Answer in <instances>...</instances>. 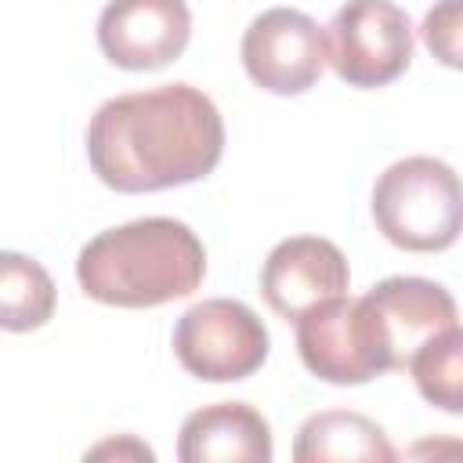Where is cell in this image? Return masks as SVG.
Here are the masks:
<instances>
[{"label": "cell", "instance_id": "obj_16", "mask_svg": "<svg viewBox=\"0 0 463 463\" xmlns=\"http://www.w3.org/2000/svg\"><path fill=\"white\" fill-rule=\"evenodd\" d=\"M101 456H134V459H152V449L134 441V438H123V441H101L98 449H90V459H101Z\"/></svg>", "mask_w": 463, "mask_h": 463}, {"label": "cell", "instance_id": "obj_15", "mask_svg": "<svg viewBox=\"0 0 463 463\" xmlns=\"http://www.w3.org/2000/svg\"><path fill=\"white\" fill-rule=\"evenodd\" d=\"M463 0H441L438 7L427 11L423 18V43L430 47L434 58H441L449 69H459V25H463Z\"/></svg>", "mask_w": 463, "mask_h": 463}, {"label": "cell", "instance_id": "obj_1", "mask_svg": "<svg viewBox=\"0 0 463 463\" xmlns=\"http://www.w3.org/2000/svg\"><path fill=\"white\" fill-rule=\"evenodd\" d=\"M224 152V119L192 83L109 98L87 127V159L101 184L141 195L206 177Z\"/></svg>", "mask_w": 463, "mask_h": 463}, {"label": "cell", "instance_id": "obj_13", "mask_svg": "<svg viewBox=\"0 0 463 463\" xmlns=\"http://www.w3.org/2000/svg\"><path fill=\"white\" fill-rule=\"evenodd\" d=\"M58 304L54 279L25 253L0 250V329L29 333L51 322Z\"/></svg>", "mask_w": 463, "mask_h": 463}, {"label": "cell", "instance_id": "obj_7", "mask_svg": "<svg viewBox=\"0 0 463 463\" xmlns=\"http://www.w3.org/2000/svg\"><path fill=\"white\" fill-rule=\"evenodd\" d=\"M242 69L271 94H304L326 69V29L293 7L257 14L242 33Z\"/></svg>", "mask_w": 463, "mask_h": 463}, {"label": "cell", "instance_id": "obj_2", "mask_svg": "<svg viewBox=\"0 0 463 463\" xmlns=\"http://www.w3.org/2000/svg\"><path fill=\"white\" fill-rule=\"evenodd\" d=\"M206 250L174 217H141L98 232L76 257L80 289L109 307H159L199 289Z\"/></svg>", "mask_w": 463, "mask_h": 463}, {"label": "cell", "instance_id": "obj_14", "mask_svg": "<svg viewBox=\"0 0 463 463\" xmlns=\"http://www.w3.org/2000/svg\"><path fill=\"white\" fill-rule=\"evenodd\" d=\"M409 373L416 380V391L430 405L445 412H463V333L459 326L420 344L409 358Z\"/></svg>", "mask_w": 463, "mask_h": 463}, {"label": "cell", "instance_id": "obj_3", "mask_svg": "<svg viewBox=\"0 0 463 463\" xmlns=\"http://www.w3.org/2000/svg\"><path fill=\"white\" fill-rule=\"evenodd\" d=\"M373 221L398 250H449L463 224L456 170L434 156H405L391 163L373 188Z\"/></svg>", "mask_w": 463, "mask_h": 463}, {"label": "cell", "instance_id": "obj_4", "mask_svg": "<svg viewBox=\"0 0 463 463\" xmlns=\"http://www.w3.org/2000/svg\"><path fill=\"white\" fill-rule=\"evenodd\" d=\"M174 354L184 373L206 383L246 380L268 358V329L242 300L210 297L181 315L174 329Z\"/></svg>", "mask_w": 463, "mask_h": 463}, {"label": "cell", "instance_id": "obj_6", "mask_svg": "<svg viewBox=\"0 0 463 463\" xmlns=\"http://www.w3.org/2000/svg\"><path fill=\"white\" fill-rule=\"evenodd\" d=\"M293 322H297V351L311 376L326 383L354 387L387 373L383 351L362 297L336 293L329 300L311 304Z\"/></svg>", "mask_w": 463, "mask_h": 463}, {"label": "cell", "instance_id": "obj_10", "mask_svg": "<svg viewBox=\"0 0 463 463\" xmlns=\"http://www.w3.org/2000/svg\"><path fill=\"white\" fill-rule=\"evenodd\" d=\"M351 268L336 242L322 235H289L282 239L264 268H260V293L268 307L282 318H297L318 300L347 293Z\"/></svg>", "mask_w": 463, "mask_h": 463}, {"label": "cell", "instance_id": "obj_9", "mask_svg": "<svg viewBox=\"0 0 463 463\" xmlns=\"http://www.w3.org/2000/svg\"><path fill=\"white\" fill-rule=\"evenodd\" d=\"M192 11L184 0H109L98 14L101 54L130 72L163 69L188 47Z\"/></svg>", "mask_w": 463, "mask_h": 463}, {"label": "cell", "instance_id": "obj_11", "mask_svg": "<svg viewBox=\"0 0 463 463\" xmlns=\"http://www.w3.org/2000/svg\"><path fill=\"white\" fill-rule=\"evenodd\" d=\"M181 463H268L271 427L246 402H213L184 416L177 438Z\"/></svg>", "mask_w": 463, "mask_h": 463}, {"label": "cell", "instance_id": "obj_5", "mask_svg": "<svg viewBox=\"0 0 463 463\" xmlns=\"http://www.w3.org/2000/svg\"><path fill=\"white\" fill-rule=\"evenodd\" d=\"M326 61L362 90L394 83L412 61V22L394 0H347L326 33Z\"/></svg>", "mask_w": 463, "mask_h": 463}, {"label": "cell", "instance_id": "obj_8", "mask_svg": "<svg viewBox=\"0 0 463 463\" xmlns=\"http://www.w3.org/2000/svg\"><path fill=\"white\" fill-rule=\"evenodd\" d=\"M362 304L376 329L387 373L405 369L420 344L459 326L452 293L445 286H438L430 279H416V275H391V279L376 282L362 297Z\"/></svg>", "mask_w": 463, "mask_h": 463}, {"label": "cell", "instance_id": "obj_12", "mask_svg": "<svg viewBox=\"0 0 463 463\" xmlns=\"http://www.w3.org/2000/svg\"><path fill=\"white\" fill-rule=\"evenodd\" d=\"M297 463H391L394 445L387 441L383 427L373 423L362 412L347 409H326L315 412L300 423L297 445H293Z\"/></svg>", "mask_w": 463, "mask_h": 463}]
</instances>
